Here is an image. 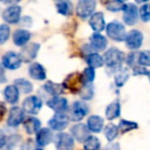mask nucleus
Listing matches in <instances>:
<instances>
[{"instance_id":"1","label":"nucleus","mask_w":150,"mask_h":150,"mask_svg":"<svg viewBox=\"0 0 150 150\" xmlns=\"http://www.w3.org/2000/svg\"><path fill=\"white\" fill-rule=\"evenodd\" d=\"M104 61L107 67L111 69H118L125 61V54L117 48H110L104 54Z\"/></svg>"},{"instance_id":"2","label":"nucleus","mask_w":150,"mask_h":150,"mask_svg":"<svg viewBox=\"0 0 150 150\" xmlns=\"http://www.w3.org/2000/svg\"><path fill=\"white\" fill-rule=\"evenodd\" d=\"M63 86L66 90H69L71 93L77 94L83 88V80H82V74L78 72L71 73L66 77V79L63 82Z\"/></svg>"},{"instance_id":"3","label":"nucleus","mask_w":150,"mask_h":150,"mask_svg":"<svg viewBox=\"0 0 150 150\" xmlns=\"http://www.w3.org/2000/svg\"><path fill=\"white\" fill-rule=\"evenodd\" d=\"M106 33L109 38L118 42L125 40L127 35L125 33V26L119 23V22H111V23H109L106 27Z\"/></svg>"},{"instance_id":"4","label":"nucleus","mask_w":150,"mask_h":150,"mask_svg":"<svg viewBox=\"0 0 150 150\" xmlns=\"http://www.w3.org/2000/svg\"><path fill=\"white\" fill-rule=\"evenodd\" d=\"M96 5V0H78L76 5V13L82 20H86L94 15Z\"/></svg>"},{"instance_id":"5","label":"nucleus","mask_w":150,"mask_h":150,"mask_svg":"<svg viewBox=\"0 0 150 150\" xmlns=\"http://www.w3.org/2000/svg\"><path fill=\"white\" fill-rule=\"evenodd\" d=\"M23 62L20 54L13 52H7L2 57V68H6L9 70H16L21 67Z\"/></svg>"},{"instance_id":"6","label":"nucleus","mask_w":150,"mask_h":150,"mask_svg":"<svg viewBox=\"0 0 150 150\" xmlns=\"http://www.w3.org/2000/svg\"><path fill=\"white\" fill-rule=\"evenodd\" d=\"M57 150H73L74 149V138L66 133H60L54 139Z\"/></svg>"},{"instance_id":"7","label":"nucleus","mask_w":150,"mask_h":150,"mask_svg":"<svg viewBox=\"0 0 150 150\" xmlns=\"http://www.w3.org/2000/svg\"><path fill=\"white\" fill-rule=\"evenodd\" d=\"M88 113V106L81 101L73 103L70 113V119L73 121H79Z\"/></svg>"},{"instance_id":"8","label":"nucleus","mask_w":150,"mask_h":150,"mask_svg":"<svg viewBox=\"0 0 150 150\" xmlns=\"http://www.w3.org/2000/svg\"><path fill=\"white\" fill-rule=\"evenodd\" d=\"M70 117L65 113H57L48 120V127L54 131H63L69 123Z\"/></svg>"},{"instance_id":"9","label":"nucleus","mask_w":150,"mask_h":150,"mask_svg":"<svg viewBox=\"0 0 150 150\" xmlns=\"http://www.w3.org/2000/svg\"><path fill=\"white\" fill-rule=\"evenodd\" d=\"M42 107V101L38 97H28L23 102V110L29 114H37Z\"/></svg>"},{"instance_id":"10","label":"nucleus","mask_w":150,"mask_h":150,"mask_svg":"<svg viewBox=\"0 0 150 150\" xmlns=\"http://www.w3.org/2000/svg\"><path fill=\"white\" fill-rule=\"evenodd\" d=\"M143 43V34L141 31L138 30H132L127 33V38H125V44L132 50H136L141 47Z\"/></svg>"},{"instance_id":"11","label":"nucleus","mask_w":150,"mask_h":150,"mask_svg":"<svg viewBox=\"0 0 150 150\" xmlns=\"http://www.w3.org/2000/svg\"><path fill=\"white\" fill-rule=\"evenodd\" d=\"M21 7L19 5H11L3 11L2 18L8 24H17L21 19Z\"/></svg>"},{"instance_id":"12","label":"nucleus","mask_w":150,"mask_h":150,"mask_svg":"<svg viewBox=\"0 0 150 150\" xmlns=\"http://www.w3.org/2000/svg\"><path fill=\"white\" fill-rule=\"evenodd\" d=\"M40 45L38 43H29L26 44L25 46L23 47V50H21L20 52V56H21L22 60L26 63L31 62L32 60L36 58L38 52H39Z\"/></svg>"},{"instance_id":"13","label":"nucleus","mask_w":150,"mask_h":150,"mask_svg":"<svg viewBox=\"0 0 150 150\" xmlns=\"http://www.w3.org/2000/svg\"><path fill=\"white\" fill-rule=\"evenodd\" d=\"M25 119V112L20 107H13L9 111L8 118H7V125L11 127H16L20 125Z\"/></svg>"},{"instance_id":"14","label":"nucleus","mask_w":150,"mask_h":150,"mask_svg":"<svg viewBox=\"0 0 150 150\" xmlns=\"http://www.w3.org/2000/svg\"><path fill=\"white\" fill-rule=\"evenodd\" d=\"M71 134L78 142H84L90 137V129L83 123H77L71 127Z\"/></svg>"},{"instance_id":"15","label":"nucleus","mask_w":150,"mask_h":150,"mask_svg":"<svg viewBox=\"0 0 150 150\" xmlns=\"http://www.w3.org/2000/svg\"><path fill=\"white\" fill-rule=\"evenodd\" d=\"M139 17V13H138V8L135 4H127L125 11H123V22L127 25H135L136 22Z\"/></svg>"},{"instance_id":"16","label":"nucleus","mask_w":150,"mask_h":150,"mask_svg":"<svg viewBox=\"0 0 150 150\" xmlns=\"http://www.w3.org/2000/svg\"><path fill=\"white\" fill-rule=\"evenodd\" d=\"M46 105L50 109L56 111L57 113H64V111H66L67 108H68V101L65 98H61V97L58 96L48 100L46 102Z\"/></svg>"},{"instance_id":"17","label":"nucleus","mask_w":150,"mask_h":150,"mask_svg":"<svg viewBox=\"0 0 150 150\" xmlns=\"http://www.w3.org/2000/svg\"><path fill=\"white\" fill-rule=\"evenodd\" d=\"M29 75L30 77L35 80H44L46 78L45 69L39 63H33L29 67Z\"/></svg>"},{"instance_id":"18","label":"nucleus","mask_w":150,"mask_h":150,"mask_svg":"<svg viewBox=\"0 0 150 150\" xmlns=\"http://www.w3.org/2000/svg\"><path fill=\"white\" fill-rule=\"evenodd\" d=\"M52 139H54L52 132L50 129H46V127L41 129L36 135V143L41 147L48 145L52 141Z\"/></svg>"},{"instance_id":"19","label":"nucleus","mask_w":150,"mask_h":150,"mask_svg":"<svg viewBox=\"0 0 150 150\" xmlns=\"http://www.w3.org/2000/svg\"><path fill=\"white\" fill-rule=\"evenodd\" d=\"M90 26L96 33H100L105 29V20L102 13H96L91 17Z\"/></svg>"},{"instance_id":"20","label":"nucleus","mask_w":150,"mask_h":150,"mask_svg":"<svg viewBox=\"0 0 150 150\" xmlns=\"http://www.w3.org/2000/svg\"><path fill=\"white\" fill-rule=\"evenodd\" d=\"M31 33L27 30L20 29L13 33V43L17 46H24L29 42Z\"/></svg>"},{"instance_id":"21","label":"nucleus","mask_w":150,"mask_h":150,"mask_svg":"<svg viewBox=\"0 0 150 150\" xmlns=\"http://www.w3.org/2000/svg\"><path fill=\"white\" fill-rule=\"evenodd\" d=\"M91 45L97 52H102L107 46V39L100 33H94L91 37Z\"/></svg>"},{"instance_id":"22","label":"nucleus","mask_w":150,"mask_h":150,"mask_svg":"<svg viewBox=\"0 0 150 150\" xmlns=\"http://www.w3.org/2000/svg\"><path fill=\"white\" fill-rule=\"evenodd\" d=\"M3 96H4L7 103H9V104H16L19 101L20 91L18 90V88L15 84L13 86H8L3 91Z\"/></svg>"},{"instance_id":"23","label":"nucleus","mask_w":150,"mask_h":150,"mask_svg":"<svg viewBox=\"0 0 150 150\" xmlns=\"http://www.w3.org/2000/svg\"><path fill=\"white\" fill-rule=\"evenodd\" d=\"M104 127V119L98 115H92L88 119V127L93 133H100Z\"/></svg>"},{"instance_id":"24","label":"nucleus","mask_w":150,"mask_h":150,"mask_svg":"<svg viewBox=\"0 0 150 150\" xmlns=\"http://www.w3.org/2000/svg\"><path fill=\"white\" fill-rule=\"evenodd\" d=\"M40 127H41V122L36 117H29L24 121V127H25L27 134H29V135L38 133L41 129Z\"/></svg>"},{"instance_id":"25","label":"nucleus","mask_w":150,"mask_h":150,"mask_svg":"<svg viewBox=\"0 0 150 150\" xmlns=\"http://www.w3.org/2000/svg\"><path fill=\"white\" fill-rule=\"evenodd\" d=\"M120 104L118 101H113L112 103L107 106L106 110H105V115L108 120H113V119L117 118L120 115Z\"/></svg>"},{"instance_id":"26","label":"nucleus","mask_w":150,"mask_h":150,"mask_svg":"<svg viewBox=\"0 0 150 150\" xmlns=\"http://www.w3.org/2000/svg\"><path fill=\"white\" fill-rule=\"evenodd\" d=\"M57 11L62 16H70L72 13V3L70 0H54Z\"/></svg>"},{"instance_id":"27","label":"nucleus","mask_w":150,"mask_h":150,"mask_svg":"<svg viewBox=\"0 0 150 150\" xmlns=\"http://www.w3.org/2000/svg\"><path fill=\"white\" fill-rule=\"evenodd\" d=\"M44 90H45L46 93L50 94L52 96L58 97L59 95H62L65 92L64 90H66V88H64L63 84L56 83V82L52 81H47L44 84Z\"/></svg>"},{"instance_id":"28","label":"nucleus","mask_w":150,"mask_h":150,"mask_svg":"<svg viewBox=\"0 0 150 150\" xmlns=\"http://www.w3.org/2000/svg\"><path fill=\"white\" fill-rule=\"evenodd\" d=\"M86 63H88V67H92V68H100L104 65L105 61L104 58L101 57L99 54H91L86 58Z\"/></svg>"},{"instance_id":"29","label":"nucleus","mask_w":150,"mask_h":150,"mask_svg":"<svg viewBox=\"0 0 150 150\" xmlns=\"http://www.w3.org/2000/svg\"><path fill=\"white\" fill-rule=\"evenodd\" d=\"M15 86L18 88V90L23 94H30L33 91V86L32 83L27 79L24 78H19L15 80Z\"/></svg>"},{"instance_id":"30","label":"nucleus","mask_w":150,"mask_h":150,"mask_svg":"<svg viewBox=\"0 0 150 150\" xmlns=\"http://www.w3.org/2000/svg\"><path fill=\"white\" fill-rule=\"evenodd\" d=\"M129 71L127 69H120L118 72L116 73V75L114 76V82L115 86L120 88L123 84L127 82V80L129 79Z\"/></svg>"},{"instance_id":"31","label":"nucleus","mask_w":150,"mask_h":150,"mask_svg":"<svg viewBox=\"0 0 150 150\" xmlns=\"http://www.w3.org/2000/svg\"><path fill=\"white\" fill-rule=\"evenodd\" d=\"M118 129L121 134H125V133H127V132L133 131V129H137L138 123L135 122V121H129V120L122 119V120H120V122H119Z\"/></svg>"},{"instance_id":"32","label":"nucleus","mask_w":150,"mask_h":150,"mask_svg":"<svg viewBox=\"0 0 150 150\" xmlns=\"http://www.w3.org/2000/svg\"><path fill=\"white\" fill-rule=\"evenodd\" d=\"M83 143L86 150H99L101 146L100 140L97 137H95V136H90Z\"/></svg>"},{"instance_id":"33","label":"nucleus","mask_w":150,"mask_h":150,"mask_svg":"<svg viewBox=\"0 0 150 150\" xmlns=\"http://www.w3.org/2000/svg\"><path fill=\"white\" fill-rule=\"evenodd\" d=\"M118 132H119L118 127H116L113 123H109L105 127V137H106V139L109 142H112L118 136Z\"/></svg>"},{"instance_id":"34","label":"nucleus","mask_w":150,"mask_h":150,"mask_svg":"<svg viewBox=\"0 0 150 150\" xmlns=\"http://www.w3.org/2000/svg\"><path fill=\"white\" fill-rule=\"evenodd\" d=\"M107 9L110 11H125L127 4L123 3L122 0H111L106 4Z\"/></svg>"},{"instance_id":"35","label":"nucleus","mask_w":150,"mask_h":150,"mask_svg":"<svg viewBox=\"0 0 150 150\" xmlns=\"http://www.w3.org/2000/svg\"><path fill=\"white\" fill-rule=\"evenodd\" d=\"M95 79V70L92 67H88L84 69L83 73H82V80H83V84H91L93 83Z\"/></svg>"},{"instance_id":"36","label":"nucleus","mask_w":150,"mask_h":150,"mask_svg":"<svg viewBox=\"0 0 150 150\" xmlns=\"http://www.w3.org/2000/svg\"><path fill=\"white\" fill-rule=\"evenodd\" d=\"M138 63L141 66L150 67V50H143L138 54Z\"/></svg>"},{"instance_id":"37","label":"nucleus","mask_w":150,"mask_h":150,"mask_svg":"<svg viewBox=\"0 0 150 150\" xmlns=\"http://www.w3.org/2000/svg\"><path fill=\"white\" fill-rule=\"evenodd\" d=\"M80 96L83 100H91L94 96V86L93 84H86L80 91Z\"/></svg>"},{"instance_id":"38","label":"nucleus","mask_w":150,"mask_h":150,"mask_svg":"<svg viewBox=\"0 0 150 150\" xmlns=\"http://www.w3.org/2000/svg\"><path fill=\"white\" fill-rule=\"evenodd\" d=\"M139 16L143 22H150V4H144L140 7Z\"/></svg>"},{"instance_id":"39","label":"nucleus","mask_w":150,"mask_h":150,"mask_svg":"<svg viewBox=\"0 0 150 150\" xmlns=\"http://www.w3.org/2000/svg\"><path fill=\"white\" fill-rule=\"evenodd\" d=\"M9 33H11V29L7 25L3 24L0 27V43L3 44L7 41L9 37Z\"/></svg>"},{"instance_id":"40","label":"nucleus","mask_w":150,"mask_h":150,"mask_svg":"<svg viewBox=\"0 0 150 150\" xmlns=\"http://www.w3.org/2000/svg\"><path fill=\"white\" fill-rule=\"evenodd\" d=\"M133 72H134V75H146V76H148V72H149V71L144 66L138 65V66H134Z\"/></svg>"},{"instance_id":"41","label":"nucleus","mask_w":150,"mask_h":150,"mask_svg":"<svg viewBox=\"0 0 150 150\" xmlns=\"http://www.w3.org/2000/svg\"><path fill=\"white\" fill-rule=\"evenodd\" d=\"M127 65L129 66H134L135 65V54H129L127 57Z\"/></svg>"},{"instance_id":"42","label":"nucleus","mask_w":150,"mask_h":150,"mask_svg":"<svg viewBox=\"0 0 150 150\" xmlns=\"http://www.w3.org/2000/svg\"><path fill=\"white\" fill-rule=\"evenodd\" d=\"M105 150H120V147H119L118 143H113V144H110V145L107 146Z\"/></svg>"},{"instance_id":"43","label":"nucleus","mask_w":150,"mask_h":150,"mask_svg":"<svg viewBox=\"0 0 150 150\" xmlns=\"http://www.w3.org/2000/svg\"><path fill=\"white\" fill-rule=\"evenodd\" d=\"M21 0H1V2L4 4H15L17 2H20Z\"/></svg>"},{"instance_id":"44","label":"nucleus","mask_w":150,"mask_h":150,"mask_svg":"<svg viewBox=\"0 0 150 150\" xmlns=\"http://www.w3.org/2000/svg\"><path fill=\"white\" fill-rule=\"evenodd\" d=\"M0 147L1 148H3L4 147V145L6 144V140H5V136H4V134L3 133H1V142H0Z\"/></svg>"},{"instance_id":"45","label":"nucleus","mask_w":150,"mask_h":150,"mask_svg":"<svg viewBox=\"0 0 150 150\" xmlns=\"http://www.w3.org/2000/svg\"><path fill=\"white\" fill-rule=\"evenodd\" d=\"M148 0H136V2L137 3H145V2H147Z\"/></svg>"},{"instance_id":"46","label":"nucleus","mask_w":150,"mask_h":150,"mask_svg":"<svg viewBox=\"0 0 150 150\" xmlns=\"http://www.w3.org/2000/svg\"><path fill=\"white\" fill-rule=\"evenodd\" d=\"M101 1H102V3H106L107 4V2H108L109 0H101Z\"/></svg>"},{"instance_id":"47","label":"nucleus","mask_w":150,"mask_h":150,"mask_svg":"<svg viewBox=\"0 0 150 150\" xmlns=\"http://www.w3.org/2000/svg\"><path fill=\"white\" fill-rule=\"evenodd\" d=\"M148 78H149V80H150V71L148 72Z\"/></svg>"},{"instance_id":"48","label":"nucleus","mask_w":150,"mask_h":150,"mask_svg":"<svg viewBox=\"0 0 150 150\" xmlns=\"http://www.w3.org/2000/svg\"><path fill=\"white\" fill-rule=\"evenodd\" d=\"M35 150H42V149H35Z\"/></svg>"},{"instance_id":"49","label":"nucleus","mask_w":150,"mask_h":150,"mask_svg":"<svg viewBox=\"0 0 150 150\" xmlns=\"http://www.w3.org/2000/svg\"><path fill=\"white\" fill-rule=\"evenodd\" d=\"M122 1H125V0H122Z\"/></svg>"}]
</instances>
